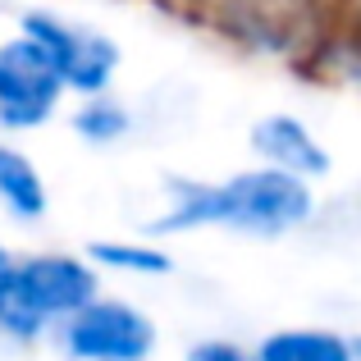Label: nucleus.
<instances>
[{
	"label": "nucleus",
	"instance_id": "f03ea898",
	"mask_svg": "<svg viewBox=\"0 0 361 361\" xmlns=\"http://www.w3.org/2000/svg\"><path fill=\"white\" fill-rule=\"evenodd\" d=\"M14 27L42 46V55L51 60V69L60 73L69 101L73 97H92V92L119 87L123 46H119V37L110 32L106 23L37 5V9H23Z\"/></svg>",
	"mask_w": 361,
	"mask_h": 361
},
{
	"label": "nucleus",
	"instance_id": "9b49d317",
	"mask_svg": "<svg viewBox=\"0 0 361 361\" xmlns=\"http://www.w3.org/2000/svg\"><path fill=\"white\" fill-rule=\"evenodd\" d=\"M51 334H55L51 320L32 307V298H27L14 261L0 265V343H9V348H42V343H51Z\"/></svg>",
	"mask_w": 361,
	"mask_h": 361
},
{
	"label": "nucleus",
	"instance_id": "f8f14e48",
	"mask_svg": "<svg viewBox=\"0 0 361 361\" xmlns=\"http://www.w3.org/2000/svg\"><path fill=\"white\" fill-rule=\"evenodd\" d=\"M183 361H256V353L247 343H238V338L229 334H202L188 343Z\"/></svg>",
	"mask_w": 361,
	"mask_h": 361
},
{
	"label": "nucleus",
	"instance_id": "7ed1b4c3",
	"mask_svg": "<svg viewBox=\"0 0 361 361\" xmlns=\"http://www.w3.org/2000/svg\"><path fill=\"white\" fill-rule=\"evenodd\" d=\"M51 348L64 361H151L160 353V320L142 302L101 288L55 325Z\"/></svg>",
	"mask_w": 361,
	"mask_h": 361
},
{
	"label": "nucleus",
	"instance_id": "20e7f679",
	"mask_svg": "<svg viewBox=\"0 0 361 361\" xmlns=\"http://www.w3.org/2000/svg\"><path fill=\"white\" fill-rule=\"evenodd\" d=\"M69 92L32 37H0V137H32L64 119Z\"/></svg>",
	"mask_w": 361,
	"mask_h": 361
},
{
	"label": "nucleus",
	"instance_id": "9d476101",
	"mask_svg": "<svg viewBox=\"0 0 361 361\" xmlns=\"http://www.w3.org/2000/svg\"><path fill=\"white\" fill-rule=\"evenodd\" d=\"M64 119H69V133L82 142L87 151H115L137 133V110L110 92H92V97H73L64 106Z\"/></svg>",
	"mask_w": 361,
	"mask_h": 361
},
{
	"label": "nucleus",
	"instance_id": "4468645a",
	"mask_svg": "<svg viewBox=\"0 0 361 361\" xmlns=\"http://www.w3.org/2000/svg\"><path fill=\"white\" fill-rule=\"evenodd\" d=\"M353 348H357V361H361V334H353Z\"/></svg>",
	"mask_w": 361,
	"mask_h": 361
},
{
	"label": "nucleus",
	"instance_id": "ddd939ff",
	"mask_svg": "<svg viewBox=\"0 0 361 361\" xmlns=\"http://www.w3.org/2000/svg\"><path fill=\"white\" fill-rule=\"evenodd\" d=\"M9 261H14V247H9L5 233H0V265H9Z\"/></svg>",
	"mask_w": 361,
	"mask_h": 361
},
{
	"label": "nucleus",
	"instance_id": "423d86ee",
	"mask_svg": "<svg viewBox=\"0 0 361 361\" xmlns=\"http://www.w3.org/2000/svg\"><path fill=\"white\" fill-rule=\"evenodd\" d=\"M247 151H252L256 165L298 174L316 188L334 174V151H329V142L320 137L298 110H265L261 119H252V128H247Z\"/></svg>",
	"mask_w": 361,
	"mask_h": 361
},
{
	"label": "nucleus",
	"instance_id": "39448f33",
	"mask_svg": "<svg viewBox=\"0 0 361 361\" xmlns=\"http://www.w3.org/2000/svg\"><path fill=\"white\" fill-rule=\"evenodd\" d=\"M14 270L23 279L32 307L51 320V329L78 307H87L101 288L106 274L92 265L82 247H32V252H14Z\"/></svg>",
	"mask_w": 361,
	"mask_h": 361
},
{
	"label": "nucleus",
	"instance_id": "1a4fd4ad",
	"mask_svg": "<svg viewBox=\"0 0 361 361\" xmlns=\"http://www.w3.org/2000/svg\"><path fill=\"white\" fill-rule=\"evenodd\" d=\"M252 353L256 361H357L353 334L338 325H316V320L270 329L252 343Z\"/></svg>",
	"mask_w": 361,
	"mask_h": 361
},
{
	"label": "nucleus",
	"instance_id": "0eeeda50",
	"mask_svg": "<svg viewBox=\"0 0 361 361\" xmlns=\"http://www.w3.org/2000/svg\"><path fill=\"white\" fill-rule=\"evenodd\" d=\"M51 178L42 160L23 147L18 137H0V220L18 229H37L51 220Z\"/></svg>",
	"mask_w": 361,
	"mask_h": 361
},
{
	"label": "nucleus",
	"instance_id": "f257e3e1",
	"mask_svg": "<svg viewBox=\"0 0 361 361\" xmlns=\"http://www.w3.org/2000/svg\"><path fill=\"white\" fill-rule=\"evenodd\" d=\"M320 220V188L270 165H243L220 178L165 174L160 206L142 229L151 238H192V233H229L247 243H283L307 233Z\"/></svg>",
	"mask_w": 361,
	"mask_h": 361
},
{
	"label": "nucleus",
	"instance_id": "6e6552de",
	"mask_svg": "<svg viewBox=\"0 0 361 361\" xmlns=\"http://www.w3.org/2000/svg\"><path fill=\"white\" fill-rule=\"evenodd\" d=\"M82 252L92 256L106 279H137V283H151V279H169L174 274V252H169L165 238H151L147 229L142 233H110V238H92L82 243Z\"/></svg>",
	"mask_w": 361,
	"mask_h": 361
}]
</instances>
